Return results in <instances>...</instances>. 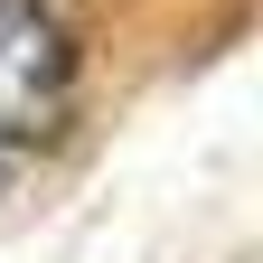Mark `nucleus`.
Returning a JSON list of instances; mask_svg holds the SVG:
<instances>
[{
  "instance_id": "f257e3e1",
  "label": "nucleus",
  "mask_w": 263,
  "mask_h": 263,
  "mask_svg": "<svg viewBox=\"0 0 263 263\" xmlns=\"http://www.w3.org/2000/svg\"><path fill=\"white\" fill-rule=\"evenodd\" d=\"M76 28L57 0H0V151L47 141L76 113Z\"/></svg>"
},
{
  "instance_id": "f03ea898",
  "label": "nucleus",
  "mask_w": 263,
  "mask_h": 263,
  "mask_svg": "<svg viewBox=\"0 0 263 263\" xmlns=\"http://www.w3.org/2000/svg\"><path fill=\"white\" fill-rule=\"evenodd\" d=\"M0 179H10V151H0Z\"/></svg>"
}]
</instances>
